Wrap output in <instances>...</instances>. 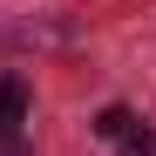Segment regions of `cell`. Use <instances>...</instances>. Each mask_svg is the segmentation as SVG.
<instances>
[{
  "label": "cell",
  "instance_id": "7a4b0ae2",
  "mask_svg": "<svg viewBox=\"0 0 156 156\" xmlns=\"http://www.w3.org/2000/svg\"><path fill=\"white\" fill-rule=\"evenodd\" d=\"M129 129H136V115H129V109H102V115H95V136H109V143H122Z\"/></svg>",
  "mask_w": 156,
  "mask_h": 156
},
{
  "label": "cell",
  "instance_id": "3957f363",
  "mask_svg": "<svg viewBox=\"0 0 156 156\" xmlns=\"http://www.w3.org/2000/svg\"><path fill=\"white\" fill-rule=\"evenodd\" d=\"M122 156H156V129H143V136L129 129V136H122Z\"/></svg>",
  "mask_w": 156,
  "mask_h": 156
},
{
  "label": "cell",
  "instance_id": "277c9868",
  "mask_svg": "<svg viewBox=\"0 0 156 156\" xmlns=\"http://www.w3.org/2000/svg\"><path fill=\"white\" fill-rule=\"evenodd\" d=\"M0 156H34V149H27V136H20V129H0Z\"/></svg>",
  "mask_w": 156,
  "mask_h": 156
},
{
  "label": "cell",
  "instance_id": "6da1fadb",
  "mask_svg": "<svg viewBox=\"0 0 156 156\" xmlns=\"http://www.w3.org/2000/svg\"><path fill=\"white\" fill-rule=\"evenodd\" d=\"M20 122H27V82L0 75V129H20Z\"/></svg>",
  "mask_w": 156,
  "mask_h": 156
}]
</instances>
